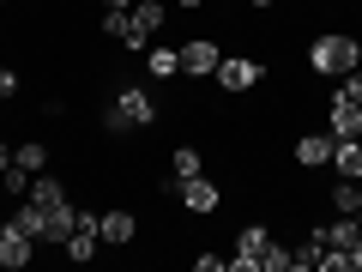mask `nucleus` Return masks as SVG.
<instances>
[{
    "instance_id": "nucleus-1",
    "label": "nucleus",
    "mask_w": 362,
    "mask_h": 272,
    "mask_svg": "<svg viewBox=\"0 0 362 272\" xmlns=\"http://www.w3.org/2000/svg\"><path fill=\"white\" fill-rule=\"evenodd\" d=\"M308 67L320 79H344L350 67H362V42L350 37V30H326V37L308 42Z\"/></svg>"
},
{
    "instance_id": "nucleus-2",
    "label": "nucleus",
    "mask_w": 362,
    "mask_h": 272,
    "mask_svg": "<svg viewBox=\"0 0 362 272\" xmlns=\"http://www.w3.org/2000/svg\"><path fill=\"white\" fill-rule=\"evenodd\" d=\"M278 248H284V242H278V236H272L266 224H247V230L235 236V254H230V266H235V272H266V260L278 254Z\"/></svg>"
},
{
    "instance_id": "nucleus-3",
    "label": "nucleus",
    "mask_w": 362,
    "mask_h": 272,
    "mask_svg": "<svg viewBox=\"0 0 362 272\" xmlns=\"http://www.w3.org/2000/svg\"><path fill=\"white\" fill-rule=\"evenodd\" d=\"M326 133L332 140H362V103L350 91H332V103H326Z\"/></svg>"
},
{
    "instance_id": "nucleus-4",
    "label": "nucleus",
    "mask_w": 362,
    "mask_h": 272,
    "mask_svg": "<svg viewBox=\"0 0 362 272\" xmlns=\"http://www.w3.org/2000/svg\"><path fill=\"white\" fill-rule=\"evenodd\" d=\"M175 194H181V206L194 212V218H211V212L223 206V188L211 176H187V181H175Z\"/></svg>"
},
{
    "instance_id": "nucleus-5",
    "label": "nucleus",
    "mask_w": 362,
    "mask_h": 272,
    "mask_svg": "<svg viewBox=\"0 0 362 272\" xmlns=\"http://www.w3.org/2000/svg\"><path fill=\"white\" fill-rule=\"evenodd\" d=\"M211 79H218L223 91H254L259 79H266V61H247V55H223Z\"/></svg>"
},
{
    "instance_id": "nucleus-6",
    "label": "nucleus",
    "mask_w": 362,
    "mask_h": 272,
    "mask_svg": "<svg viewBox=\"0 0 362 272\" xmlns=\"http://www.w3.org/2000/svg\"><path fill=\"white\" fill-rule=\"evenodd\" d=\"M37 236H25V230H18V224L13 218H6V224H0V266H6V272H18V266H30V260H37Z\"/></svg>"
},
{
    "instance_id": "nucleus-7",
    "label": "nucleus",
    "mask_w": 362,
    "mask_h": 272,
    "mask_svg": "<svg viewBox=\"0 0 362 272\" xmlns=\"http://www.w3.org/2000/svg\"><path fill=\"white\" fill-rule=\"evenodd\" d=\"M97 236H103L109 248H133V236H139V218H133L127 206H109V212H97Z\"/></svg>"
},
{
    "instance_id": "nucleus-8",
    "label": "nucleus",
    "mask_w": 362,
    "mask_h": 272,
    "mask_svg": "<svg viewBox=\"0 0 362 272\" xmlns=\"http://www.w3.org/2000/svg\"><path fill=\"white\" fill-rule=\"evenodd\" d=\"M97 242H103V236H97V212L78 206V224H73V236L61 242V254L66 260H90V254H97Z\"/></svg>"
},
{
    "instance_id": "nucleus-9",
    "label": "nucleus",
    "mask_w": 362,
    "mask_h": 272,
    "mask_svg": "<svg viewBox=\"0 0 362 272\" xmlns=\"http://www.w3.org/2000/svg\"><path fill=\"white\" fill-rule=\"evenodd\" d=\"M115 109L133 121V128H151V121H157V97H151V91H139V85H121L115 91Z\"/></svg>"
},
{
    "instance_id": "nucleus-10",
    "label": "nucleus",
    "mask_w": 362,
    "mask_h": 272,
    "mask_svg": "<svg viewBox=\"0 0 362 272\" xmlns=\"http://www.w3.org/2000/svg\"><path fill=\"white\" fill-rule=\"evenodd\" d=\"M218 61H223V49L211 37H194L187 49H181V73H194V79H211V73H218Z\"/></svg>"
},
{
    "instance_id": "nucleus-11",
    "label": "nucleus",
    "mask_w": 362,
    "mask_h": 272,
    "mask_svg": "<svg viewBox=\"0 0 362 272\" xmlns=\"http://www.w3.org/2000/svg\"><path fill=\"white\" fill-rule=\"evenodd\" d=\"M73 224H78V206H73V200H66V206H49V212H42V242L61 248L66 236H73Z\"/></svg>"
},
{
    "instance_id": "nucleus-12",
    "label": "nucleus",
    "mask_w": 362,
    "mask_h": 272,
    "mask_svg": "<svg viewBox=\"0 0 362 272\" xmlns=\"http://www.w3.org/2000/svg\"><path fill=\"white\" fill-rule=\"evenodd\" d=\"M296 164L302 169H326L332 164V133H302L296 140Z\"/></svg>"
},
{
    "instance_id": "nucleus-13",
    "label": "nucleus",
    "mask_w": 362,
    "mask_h": 272,
    "mask_svg": "<svg viewBox=\"0 0 362 272\" xmlns=\"http://www.w3.org/2000/svg\"><path fill=\"white\" fill-rule=\"evenodd\" d=\"M145 73H151V79H175V73H181V49L151 42V49H145Z\"/></svg>"
},
{
    "instance_id": "nucleus-14",
    "label": "nucleus",
    "mask_w": 362,
    "mask_h": 272,
    "mask_svg": "<svg viewBox=\"0 0 362 272\" xmlns=\"http://www.w3.org/2000/svg\"><path fill=\"white\" fill-rule=\"evenodd\" d=\"M332 169L356 181L362 176V140H332Z\"/></svg>"
},
{
    "instance_id": "nucleus-15",
    "label": "nucleus",
    "mask_w": 362,
    "mask_h": 272,
    "mask_svg": "<svg viewBox=\"0 0 362 272\" xmlns=\"http://www.w3.org/2000/svg\"><path fill=\"white\" fill-rule=\"evenodd\" d=\"M25 200H37V206L49 212V206H66V188H61L54 176H30V194H25Z\"/></svg>"
},
{
    "instance_id": "nucleus-16",
    "label": "nucleus",
    "mask_w": 362,
    "mask_h": 272,
    "mask_svg": "<svg viewBox=\"0 0 362 272\" xmlns=\"http://www.w3.org/2000/svg\"><path fill=\"white\" fill-rule=\"evenodd\" d=\"M169 169H175V181H187V176H206V157H199L194 145H175V152H169Z\"/></svg>"
},
{
    "instance_id": "nucleus-17",
    "label": "nucleus",
    "mask_w": 362,
    "mask_h": 272,
    "mask_svg": "<svg viewBox=\"0 0 362 272\" xmlns=\"http://www.w3.org/2000/svg\"><path fill=\"white\" fill-rule=\"evenodd\" d=\"M13 164L30 169V176H42V169H49V145H42V140H25V145L13 152Z\"/></svg>"
},
{
    "instance_id": "nucleus-18",
    "label": "nucleus",
    "mask_w": 362,
    "mask_h": 272,
    "mask_svg": "<svg viewBox=\"0 0 362 272\" xmlns=\"http://www.w3.org/2000/svg\"><path fill=\"white\" fill-rule=\"evenodd\" d=\"M356 200H362V194H356V181L338 176V181H332V194H326V206H332V212H356Z\"/></svg>"
},
{
    "instance_id": "nucleus-19",
    "label": "nucleus",
    "mask_w": 362,
    "mask_h": 272,
    "mask_svg": "<svg viewBox=\"0 0 362 272\" xmlns=\"http://www.w3.org/2000/svg\"><path fill=\"white\" fill-rule=\"evenodd\" d=\"M127 30H133V13H127V6H103V37L127 42Z\"/></svg>"
},
{
    "instance_id": "nucleus-20",
    "label": "nucleus",
    "mask_w": 362,
    "mask_h": 272,
    "mask_svg": "<svg viewBox=\"0 0 362 272\" xmlns=\"http://www.w3.org/2000/svg\"><path fill=\"white\" fill-rule=\"evenodd\" d=\"M13 224H18V230H25V236H37V242H42V206H37V200H18Z\"/></svg>"
},
{
    "instance_id": "nucleus-21",
    "label": "nucleus",
    "mask_w": 362,
    "mask_h": 272,
    "mask_svg": "<svg viewBox=\"0 0 362 272\" xmlns=\"http://www.w3.org/2000/svg\"><path fill=\"white\" fill-rule=\"evenodd\" d=\"M0 194H6V200H25L30 194V169H18V164L0 169Z\"/></svg>"
},
{
    "instance_id": "nucleus-22",
    "label": "nucleus",
    "mask_w": 362,
    "mask_h": 272,
    "mask_svg": "<svg viewBox=\"0 0 362 272\" xmlns=\"http://www.w3.org/2000/svg\"><path fill=\"white\" fill-rule=\"evenodd\" d=\"M6 97H18V73L13 67H0V103H6Z\"/></svg>"
},
{
    "instance_id": "nucleus-23",
    "label": "nucleus",
    "mask_w": 362,
    "mask_h": 272,
    "mask_svg": "<svg viewBox=\"0 0 362 272\" xmlns=\"http://www.w3.org/2000/svg\"><path fill=\"white\" fill-rule=\"evenodd\" d=\"M338 91H350V97L362 103V67H350V73H344V85H338Z\"/></svg>"
},
{
    "instance_id": "nucleus-24",
    "label": "nucleus",
    "mask_w": 362,
    "mask_h": 272,
    "mask_svg": "<svg viewBox=\"0 0 362 272\" xmlns=\"http://www.w3.org/2000/svg\"><path fill=\"white\" fill-rule=\"evenodd\" d=\"M344 272H362V236H356V242L344 248Z\"/></svg>"
},
{
    "instance_id": "nucleus-25",
    "label": "nucleus",
    "mask_w": 362,
    "mask_h": 272,
    "mask_svg": "<svg viewBox=\"0 0 362 272\" xmlns=\"http://www.w3.org/2000/svg\"><path fill=\"white\" fill-rule=\"evenodd\" d=\"M175 6H181V13H199V6H206V0H175Z\"/></svg>"
},
{
    "instance_id": "nucleus-26",
    "label": "nucleus",
    "mask_w": 362,
    "mask_h": 272,
    "mask_svg": "<svg viewBox=\"0 0 362 272\" xmlns=\"http://www.w3.org/2000/svg\"><path fill=\"white\" fill-rule=\"evenodd\" d=\"M0 169H13V145H0Z\"/></svg>"
},
{
    "instance_id": "nucleus-27",
    "label": "nucleus",
    "mask_w": 362,
    "mask_h": 272,
    "mask_svg": "<svg viewBox=\"0 0 362 272\" xmlns=\"http://www.w3.org/2000/svg\"><path fill=\"white\" fill-rule=\"evenodd\" d=\"M254 6H259V13H272V6H278V0H254Z\"/></svg>"
},
{
    "instance_id": "nucleus-28",
    "label": "nucleus",
    "mask_w": 362,
    "mask_h": 272,
    "mask_svg": "<svg viewBox=\"0 0 362 272\" xmlns=\"http://www.w3.org/2000/svg\"><path fill=\"white\" fill-rule=\"evenodd\" d=\"M103 6H133V0H103Z\"/></svg>"
},
{
    "instance_id": "nucleus-29",
    "label": "nucleus",
    "mask_w": 362,
    "mask_h": 272,
    "mask_svg": "<svg viewBox=\"0 0 362 272\" xmlns=\"http://www.w3.org/2000/svg\"><path fill=\"white\" fill-rule=\"evenodd\" d=\"M0 6H6V0H0Z\"/></svg>"
}]
</instances>
